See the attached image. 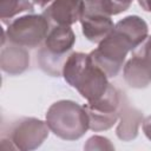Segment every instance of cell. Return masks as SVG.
Instances as JSON below:
<instances>
[{
	"instance_id": "cell-1",
	"label": "cell",
	"mask_w": 151,
	"mask_h": 151,
	"mask_svg": "<svg viewBox=\"0 0 151 151\" xmlns=\"http://www.w3.org/2000/svg\"><path fill=\"white\" fill-rule=\"evenodd\" d=\"M65 81L76 88L87 103L98 100L107 90L110 83L107 76L83 52L71 53L63 67Z\"/></svg>"
},
{
	"instance_id": "cell-2",
	"label": "cell",
	"mask_w": 151,
	"mask_h": 151,
	"mask_svg": "<svg viewBox=\"0 0 151 151\" xmlns=\"http://www.w3.org/2000/svg\"><path fill=\"white\" fill-rule=\"evenodd\" d=\"M46 123L51 132L64 140H77L90 130L84 106L73 100L53 103L46 112Z\"/></svg>"
},
{
	"instance_id": "cell-3",
	"label": "cell",
	"mask_w": 151,
	"mask_h": 151,
	"mask_svg": "<svg viewBox=\"0 0 151 151\" xmlns=\"http://www.w3.org/2000/svg\"><path fill=\"white\" fill-rule=\"evenodd\" d=\"M76 42V34L71 26H54L50 29L42 47L38 52L40 68L52 76H63V67L67 59L66 54Z\"/></svg>"
},
{
	"instance_id": "cell-4",
	"label": "cell",
	"mask_w": 151,
	"mask_h": 151,
	"mask_svg": "<svg viewBox=\"0 0 151 151\" xmlns=\"http://www.w3.org/2000/svg\"><path fill=\"white\" fill-rule=\"evenodd\" d=\"M134 48L126 35L113 28V31L99 42L98 47L88 54L93 64L101 68L107 78H114L124 66L127 53Z\"/></svg>"
},
{
	"instance_id": "cell-5",
	"label": "cell",
	"mask_w": 151,
	"mask_h": 151,
	"mask_svg": "<svg viewBox=\"0 0 151 151\" xmlns=\"http://www.w3.org/2000/svg\"><path fill=\"white\" fill-rule=\"evenodd\" d=\"M6 32L9 42L26 48L38 47L50 32V21L44 14H26L12 20Z\"/></svg>"
},
{
	"instance_id": "cell-6",
	"label": "cell",
	"mask_w": 151,
	"mask_h": 151,
	"mask_svg": "<svg viewBox=\"0 0 151 151\" xmlns=\"http://www.w3.org/2000/svg\"><path fill=\"white\" fill-rule=\"evenodd\" d=\"M122 101V93L110 84L106 92L98 100L83 105L88 117L90 130L98 132L111 129L119 119Z\"/></svg>"
},
{
	"instance_id": "cell-7",
	"label": "cell",
	"mask_w": 151,
	"mask_h": 151,
	"mask_svg": "<svg viewBox=\"0 0 151 151\" xmlns=\"http://www.w3.org/2000/svg\"><path fill=\"white\" fill-rule=\"evenodd\" d=\"M50 127L46 122L38 118H22L17 122L9 133V140L14 149L31 151L38 149L50 134Z\"/></svg>"
},
{
	"instance_id": "cell-8",
	"label": "cell",
	"mask_w": 151,
	"mask_h": 151,
	"mask_svg": "<svg viewBox=\"0 0 151 151\" xmlns=\"http://www.w3.org/2000/svg\"><path fill=\"white\" fill-rule=\"evenodd\" d=\"M85 0H53L44 15L54 26H71L81 20Z\"/></svg>"
},
{
	"instance_id": "cell-9",
	"label": "cell",
	"mask_w": 151,
	"mask_h": 151,
	"mask_svg": "<svg viewBox=\"0 0 151 151\" xmlns=\"http://www.w3.org/2000/svg\"><path fill=\"white\" fill-rule=\"evenodd\" d=\"M0 66L9 76L21 74L29 66V53L26 47L13 42L4 45L0 53Z\"/></svg>"
},
{
	"instance_id": "cell-10",
	"label": "cell",
	"mask_w": 151,
	"mask_h": 151,
	"mask_svg": "<svg viewBox=\"0 0 151 151\" xmlns=\"http://www.w3.org/2000/svg\"><path fill=\"white\" fill-rule=\"evenodd\" d=\"M144 118L139 110L122 101L119 123L116 129L117 137L123 142H131L138 136V130Z\"/></svg>"
},
{
	"instance_id": "cell-11",
	"label": "cell",
	"mask_w": 151,
	"mask_h": 151,
	"mask_svg": "<svg viewBox=\"0 0 151 151\" xmlns=\"http://www.w3.org/2000/svg\"><path fill=\"white\" fill-rule=\"evenodd\" d=\"M123 74L126 84L132 88H145L151 84V68L138 55L132 54L125 63Z\"/></svg>"
},
{
	"instance_id": "cell-12",
	"label": "cell",
	"mask_w": 151,
	"mask_h": 151,
	"mask_svg": "<svg viewBox=\"0 0 151 151\" xmlns=\"http://www.w3.org/2000/svg\"><path fill=\"white\" fill-rule=\"evenodd\" d=\"M81 29L85 38L91 41L99 44L104 40L114 28V24L111 17L104 15H86L81 20Z\"/></svg>"
},
{
	"instance_id": "cell-13",
	"label": "cell",
	"mask_w": 151,
	"mask_h": 151,
	"mask_svg": "<svg viewBox=\"0 0 151 151\" xmlns=\"http://www.w3.org/2000/svg\"><path fill=\"white\" fill-rule=\"evenodd\" d=\"M114 28L126 35L136 48L147 38L149 34L147 24L138 15H127L123 18L114 25Z\"/></svg>"
},
{
	"instance_id": "cell-14",
	"label": "cell",
	"mask_w": 151,
	"mask_h": 151,
	"mask_svg": "<svg viewBox=\"0 0 151 151\" xmlns=\"http://www.w3.org/2000/svg\"><path fill=\"white\" fill-rule=\"evenodd\" d=\"M34 4L29 0H0V19L4 24L22 12H33Z\"/></svg>"
},
{
	"instance_id": "cell-15",
	"label": "cell",
	"mask_w": 151,
	"mask_h": 151,
	"mask_svg": "<svg viewBox=\"0 0 151 151\" xmlns=\"http://www.w3.org/2000/svg\"><path fill=\"white\" fill-rule=\"evenodd\" d=\"M86 15L112 17V15H117V13L113 2L111 0H85L83 17Z\"/></svg>"
},
{
	"instance_id": "cell-16",
	"label": "cell",
	"mask_w": 151,
	"mask_h": 151,
	"mask_svg": "<svg viewBox=\"0 0 151 151\" xmlns=\"http://www.w3.org/2000/svg\"><path fill=\"white\" fill-rule=\"evenodd\" d=\"M85 150L92 151V150H114L113 144L107 139L106 137L103 136H92L88 138L84 145Z\"/></svg>"
},
{
	"instance_id": "cell-17",
	"label": "cell",
	"mask_w": 151,
	"mask_h": 151,
	"mask_svg": "<svg viewBox=\"0 0 151 151\" xmlns=\"http://www.w3.org/2000/svg\"><path fill=\"white\" fill-rule=\"evenodd\" d=\"M132 54L140 57L151 68V37H147L137 48H134Z\"/></svg>"
},
{
	"instance_id": "cell-18",
	"label": "cell",
	"mask_w": 151,
	"mask_h": 151,
	"mask_svg": "<svg viewBox=\"0 0 151 151\" xmlns=\"http://www.w3.org/2000/svg\"><path fill=\"white\" fill-rule=\"evenodd\" d=\"M142 126H143V132L144 134L146 136V138L149 140H151V116L146 117L143 123H142Z\"/></svg>"
},
{
	"instance_id": "cell-19",
	"label": "cell",
	"mask_w": 151,
	"mask_h": 151,
	"mask_svg": "<svg viewBox=\"0 0 151 151\" xmlns=\"http://www.w3.org/2000/svg\"><path fill=\"white\" fill-rule=\"evenodd\" d=\"M53 0H32V2L34 4V5H37V6H39V7H45V6H47L48 4H51Z\"/></svg>"
}]
</instances>
